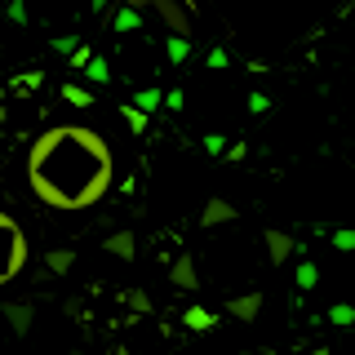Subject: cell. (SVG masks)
Wrapping results in <instances>:
<instances>
[{"label": "cell", "instance_id": "obj_19", "mask_svg": "<svg viewBox=\"0 0 355 355\" xmlns=\"http://www.w3.org/2000/svg\"><path fill=\"white\" fill-rule=\"evenodd\" d=\"M293 280H297V288H315L320 284V266L315 262H297V275H293Z\"/></svg>", "mask_w": 355, "mask_h": 355}, {"label": "cell", "instance_id": "obj_4", "mask_svg": "<svg viewBox=\"0 0 355 355\" xmlns=\"http://www.w3.org/2000/svg\"><path fill=\"white\" fill-rule=\"evenodd\" d=\"M262 244H266V262H271V266H284L297 253V240L288 236V231H280V227H266L262 231Z\"/></svg>", "mask_w": 355, "mask_h": 355}, {"label": "cell", "instance_id": "obj_5", "mask_svg": "<svg viewBox=\"0 0 355 355\" xmlns=\"http://www.w3.org/2000/svg\"><path fill=\"white\" fill-rule=\"evenodd\" d=\"M0 320L9 324L14 338H27L31 324H36V306L31 302H0Z\"/></svg>", "mask_w": 355, "mask_h": 355}, {"label": "cell", "instance_id": "obj_23", "mask_svg": "<svg viewBox=\"0 0 355 355\" xmlns=\"http://www.w3.org/2000/svg\"><path fill=\"white\" fill-rule=\"evenodd\" d=\"M89 58H94V49H89V44H76L71 49V71H85Z\"/></svg>", "mask_w": 355, "mask_h": 355}, {"label": "cell", "instance_id": "obj_10", "mask_svg": "<svg viewBox=\"0 0 355 355\" xmlns=\"http://www.w3.org/2000/svg\"><path fill=\"white\" fill-rule=\"evenodd\" d=\"M111 31H116V36H133V31H142V9L129 5V0H120V9L111 14Z\"/></svg>", "mask_w": 355, "mask_h": 355}, {"label": "cell", "instance_id": "obj_26", "mask_svg": "<svg viewBox=\"0 0 355 355\" xmlns=\"http://www.w3.org/2000/svg\"><path fill=\"white\" fill-rule=\"evenodd\" d=\"M129 306H133V311H142V315H147V311H151V297L142 293V288H133V293H129Z\"/></svg>", "mask_w": 355, "mask_h": 355}, {"label": "cell", "instance_id": "obj_11", "mask_svg": "<svg viewBox=\"0 0 355 355\" xmlns=\"http://www.w3.org/2000/svg\"><path fill=\"white\" fill-rule=\"evenodd\" d=\"M182 324L191 329V333H209V329L218 324V315H214L209 306H187V311H182Z\"/></svg>", "mask_w": 355, "mask_h": 355}, {"label": "cell", "instance_id": "obj_14", "mask_svg": "<svg viewBox=\"0 0 355 355\" xmlns=\"http://www.w3.org/2000/svg\"><path fill=\"white\" fill-rule=\"evenodd\" d=\"M62 103H71V107H94L98 98H94V89H85V85L67 80V85H62Z\"/></svg>", "mask_w": 355, "mask_h": 355}, {"label": "cell", "instance_id": "obj_30", "mask_svg": "<svg viewBox=\"0 0 355 355\" xmlns=\"http://www.w3.org/2000/svg\"><path fill=\"white\" fill-rule=\"evenodd\" d=\"M107 5H111V0H89V9H98V14H103Z\"/></svg>", "mask_w": 355, "mask_h": 355}, {"label": "cell", "instance_id": "obj_16", "mask_svg": "<svg viewBox=\"0 0 355 355\" xmlns=\"http://www.w3.org/2000/svg\"><path fill=\"white\" fill-rule=\"evenodd\" d=\"M329 324L351 329V324H355V306H351V302H333V306H329Z\"/></svg>", "mask_w": 355, "mask_h": 355}, {"label": "cell", "instance_id": "obj_15", "mask_svg": "<svg viewBox=\"0 0 355 355\" xmlns=\"http://www.w3.org/2000/svg\"><path fill=\"white\" fill-rule=\"evenodd\" d=\"M85 80L89 85H111V67H107V58H89V67H85Z\"/></svg>", "mask_w": 355, "mask_h": 355}, {"label": "cell", "instance_id": "obj_21", "mask_svg": "<svg viewBox=\"0 0 355 355\" xmlns=\"http://www.w3.org/2000/svg\"><path fill=\"white\" fill-rule=\"evenodd\" d=\"M5 14H9V22H14V27H27V22H31L27 0H9V9H5Z\"/></svg>", "mask_w": 355, "mask_h": 355}, {"label": "cell", "instance_id": "obj_25", "mask_svg": "<svg viewBox=\"0 0 355 355\" xmlns=\"http://www.w3.org/2000/svg\"><path fill=\"white\" fill-rule=\"evenodd\" d=\"M249 111H253V116H266V111H271V98H266V94H249Z\"/></svg>", "mask_w": 355, "mask_h": 355}, {"label": "cell", "instance_id": "obj_20", "mask_svg": "<svg viewBox=\"0 0 355 355\" xmlns=\"http://www.w3.org/2000/svg\"><path fill=\"white\" fill-rule=\"evenodd\" d=\"M138 107L142 111H155V107H164V94L155 85H147V89H138Z\"/></svg>", "mask_w": 355, "mask_h": 355}, {"label": "cell", "instance_id": "obj_28", "mask_svg": "<svg viewBox=\"0 0 355 355\" xmlns=\"http://www.w3.org/2000/svg\"><path fill=\"white\" fill-rule=\"evenodd\" d=\"M164 107H169V111H182V89H169V94H164Z\"/></svg>", "mask_w": 355, "mask_h": 355}, {"label": "cell", "instance_id": "obj_17", "mask_svg": "<svg viewBox=\"0 0 355 355\" xmlns=\"http://www.w3.org/2000/svg\"><path fill=\"white\" fill-rule=\"evenodd\" d=\"M120 116H125L129 133H142V129H147V116H151V111H142L138 103H133V107H120Z\"/></svg>", "mask_w": 355, "mask_h": 355}, {"label": "cell", "instance_id": "obj_29", "mask_svg": "<svg viewBox=\"0 0 355 355\" xmlns=\"http://www.w3.org/2000/svg\"><path fill=\"white\" fill-rule=\"evenodd\" d=\"M53 49H58V53H71L76 49V36H53Z\"/></svg>", "mask_w": 355, "mask_h": 355}, {"label": "cell", "instance_id": "obj_9", "mask_svg": "<svg viewBox=\"0 0 355 355\" xmlns=\"http://www.w3.org/2000/svg\"><path fill=\"white\" fill-rule=\"evenodd\" d=\"M103 249L111 253V258H120V262H133V253H138V236H133L129 227H120V231H111V236L103 240Z\"/></svg>", "mask_w": 355, "mask_h": 355}, {"label": "cell", "instance_id": "obj_2", "mask_svg": "<svg viewBox=\"0 0 355 355\" xmlns=\"http://www.w3.org/2000/svg\"><path fill=\"white\" fill-rule=\"evenodd\" d=\"M27 258H31L27 231H22L9 214H0V288L14 284L18 275L27 271Z\"/></svg>", "mask_w": 355, "mask_h": 355}, {"label": "cell", "instance_id": "obj_27", "mask_svg": "<svg viewBox=\"0 0 355 355\" xmlns=\"http://www.w3.org/2000/svg\"><path fill=\"white\" fill-rule=\"evenodd\" d=\"M227 160H231V164L249 160V147H244V142H231V147H227Z\"/></svg>", "mask_w": 355, "mask_h": 355}, {"label": "cell", "instance_id": "obj_18", "mask_svg": "<svg viewBox=\"0 0 355 355\" xmlns=\"http://www.w3.org/2000/svg\"><path fill=\"white\" fill-rule=\"evenodd\" d=\"M329 244H333L338 253H355V227H338V231L329 236Z\"/></svg>", "mask_w": 355, "mask_h": 355}, {"label": "cell", "instance_id": "obj_3", "mask_svg": "<svg viewBox=\"0 0 355 355\" xmlns=\"http://www.w3.org/2000/svg\"><path fill=\"white\" fill-rule=\"evenodd\" d=\"M129 5H138L142 14H151L164 22V31H178V36H191V5L187 0H129Z\"/></svg>", "mask_w": 355, "mask_h": 355}, {"label": "cell", "instance_id": "obj_6", "mask_svg": "<svg viewBox=\"0 0 355 355\" xmlns=\"http://www.w3.org/2000/svg\"><path fill=\"white\" fill-rule=\"evenodd\" d=\"M169 284L182 288V293H196V288H200V266H196L191 253H178V258H173V266H169Z\"/></svg>", "mask_w": 355, "mask_h": 355}, {"label": "cell", "instance_id": "obj_22", "mask_svg": "<svg viewBox=\"0 0 355 355\" xmlns=\"http://www.w3.org/2000/svg\"><path fill=\"white\" fill-rule=\"evenodd\" d=\"M205 62H209V71H227V67H231V53L222 49V44H214V49L205 53Z\"/></svg>", "mask_w": 355, "mask_h": 355}, {"label": "cell", "instance_id": "obj_24", "mask_svg": "<svg viewBox=\"0 0 355 355\" xmlns=\"http://www.w3.org/2000/svg\"><path fill=\"white\" fill-rule=\"evenodd\" d=\"M205 151L209 155H227V138H222V133H209V138H205Z\"/></svg>", "mask_w": 355, "mask_h": 355}, {"label": "cell", "instance_id": "obj_13", "mask_svg": "<svg viewBox=\"0 0 355 355\" xmlns=\"http://www.w3.org/2000/svg\"><path fill=\"white\" fill-rule=\"evenodd\" d=\"M44 266H49L53 275H67L76 266V253L71 249H44Z\"/></svg>", "mask_w": 355, "mask_h": 355}, {"label": "cell", "instance_id": "obj_7", "mask_svg": "<svg viewBox=\"0 0 355 355\" xmlns=\"http://www.w3.org/2000/svg\"><path fill=\"white\" fill-rule=\"evenodd\" d=\"M227 315H231V320H240V324H253V320L262 315V293L253 288V293H236V297H227Z\"/></svg>", "mask_w": 355, "mask_h": 355}, {"label": "cell", "instance_id": "obj_12", "mask_svg": "<svg viewBox=\"0 0 355 355\" xmlns=\"http://www.w3.org/2000/svg\"><path fill=\"white\" fill-rule=\"evenodd\" d=\"M164 53H169L173 67H182L187 58H191V36H178V31H169V40H164Z\"/></svg>", "mask_w": 355, "mask_h": 355}, {"label": "cell", "instance_id": "obj_1", "mask_svg": "<svg viewBox=\"0 0 355 355\" xmlns=\"http://www.w3.org/2000/svg\"><path fill=\"white\" fill-rule=\"evenodd\" d=\"M116 155L89 125H49L27 147V191L53 214H85L111 191Z\"/></svg>", "mask_w": 355, "mask_h": 355}, {"label": "cell", "instance_id": "obj_8", "mask_svg": "<svg viewBox=\"0 0 355 355\" xmlns=\"http://www.w3.org/2000/svg\"><path fill=\"white\" fill-rule=\"evenodd\" d=\"M236 205L231 200H222V196H209L205 200V214H200V227H227V222H236Z\"/></svg>", "mask_w": 355, "mask_h": 355}]
</instances>
